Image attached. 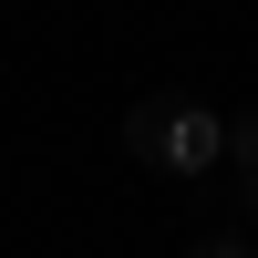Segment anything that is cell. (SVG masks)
Instances as JSON below:
<instances>
[{"label": "cell", "mask_w": 258, "mask_h": 258, "mask_svg": "<svg viewBox=\"0 0 258 258\" xmlns=\"http://www.w3.org/2000/svg\"><path fill=\"white\" fill-rule=\"evenodd\" d=\"M124 145H135L145 165H165V176H207V165L227 155V114L197 93H145L135 114H124Z\"/></svg>", "instance_id": "1"}, {"label": "cell", "mask_w": 258, "mask_h": 258, "mask_svg": "<svg viewBox=\"0 0 258 258\" xmlns=\"http://www.w3.org/2000/svg\"><path fill=\"white\" fill-rule=\"evenodd\" d=\"M217 165H238V217H258V114L227 124V155H217Z\"/></svg>", "instance_id": "2"}, {"label": "cell", "mask_w": 258, "mask_h": 258, "mask_svg": "<svg viewBox=\"0 0 258 258\" xmlns=\"http://www.w3.org/2000/svg\"><path fill=\"white\" fill-rule=\"evenodd\" d=\"M186 258H258V238H248V227H207Z\"/></svg>", "instance_id": "3"}]
</instances>
